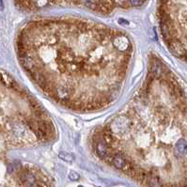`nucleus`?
Instances as JSON below:
<instances>
[{
  "mask_svg": "<svg viewBox=\"0 0 187 187\" xmlns=\"http://www.w3.org/2000/svg\"><path fill=\"white\" fill-rule=\"evenodd\" d=\"M79 178H80L79 174L76 173L75 171H71L69 173V179L71 181H77V180H79Z\"/></svg>",
  "mask_w": 187,
  "mask_h": 187,
  "instance_id": "423d86ee",
  "label": "nucleus"
},
{
  "mask_svg": "<svg viewBox=\"0 0 187 187\" xmlns=\"http://www.w3.org/2000/svg\"><path fill=\"white\" fill-rule=\"evenodd\" d=\"M174 153L177 157H181L187 154V140L180 138L174 146Z\"/></svg>",
  "mask_w": 187,
  "mask_h": 187,
  "instance_id": "f03ea898",
  "label": "nucleus"
},
{
  "mask_svg": "<svg viewBox=\"0 0 187 187\" xmlns=\"http://www.w3.org/2000/svg\"><path fill=\"white\" fill-rule=\"evenodd\" d=\"M19 58L46 94L69 108H104L119 96L132 56L126 34L81 21L33 22Z\"/></svg>",
  "mask_w": 187,
  "mask_h": 187,
  "instance_id": "f257e3e1",
  "label": "nucleus"
},
{
  "mask_svg": "<svg viewBox=\"0 0 187 187\" xmlns=\"http://www.w3.org/2000/svg\"><path fill=\"white\" fill-rule=\"evenodd\" d=\"M146 0H128V7H140L145 3Z\"/></svg>",
  "mask_w": 187,
  "mask_h": 187,
  "instance_id": "39448f33",
  "label": "nucleus"
},
{
  "mask_svg": "<svg viewBox=\"0 0 187 187\" xmlns=\"http://www.w3.org/2000/svg\"><path fill=\"white\" fill-rule=\"evenodd\" d=\"M147 185L149 187H164L160 178L157 175H151L147 180Z\"/></svg>",
  "mask_w": 187,
  "mask_h": 187,
  "instance_id": "7ed1b4c3",
  "label": "nucleus"
},
{
  "mask_svg": "<svg viewBox=\"0 0 187 187\" xmlns=\"http://www.w3.org/2000/svg\"><path fill=\"white\" fill-rule=\"evenodd\" d=\"M78 187H84V186H81V185H80V186H78Z\"/></svg>",
  "mask_w": 187,
  "mask_h": 187,
  "instance_id": "6e6552de",
  "label": "nucleus"
},
{
  "mask_svg": "<svg viewBox=\"0 0 187 187\" xmlns=\"http://www.w3.org/2000/svg\"><path fill=\"white\" fill-rule=\"evenodd\" d=\"M58 156H59L60 159H62L65 162H73L74 160V156L73 154H71V153H68V152L61 151Z\"/></svg>",
  "mask_w": 187,
  "mask_h": 187,
  "instance_id": "20e7f679",
  "label": "nucleus"
},
{
  "mask_svg": "<svg viewBox=\"0 0 187 187\" xmlns=\"http://www.w3.org/2000/svg\"><path fill=\"white\" fill-rule=\"evenodd\" d=\"M4 6H3V0H0V11L3 10Z\"/></svg>",
  "mask_w": 187,
  "mask_h": 187,
  "instance_id": "0eeeda50",
  "label": "nucleus"
}]
</instances>
